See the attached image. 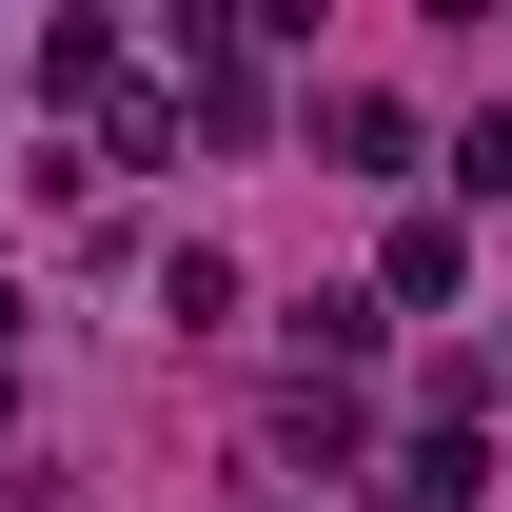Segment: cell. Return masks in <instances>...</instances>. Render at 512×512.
Wrapping results in <instances>:
<instances>
[{
	"instance_id": "cell-1",
	"label": "cell",
	"mask_w": 512,
	"mask_h": 512,
	"mask_svg": "<svg viewBox=\"0 0 512 512\" xmlns=\"http://www.w3.org/2000/svg\"><path fill=\"white\" fill-rule=\"evenodd\" d=\"M375 296H394V316H453V296H473V237H453V217H394Z\"/></svg>"
},
{
	"instance_id": "cell-2",
	"label": "cell",
	"mask_w": 512,
	"mask_h": 512,
	"mask_svg": "<svg viewBox=\"0 0 512 512\" xmlns=\"http://www.w3.org/2000/svg\"><path fill=\"white\" fill-rule=\"evenodd\" d=\"M40 99H119V20H40Z\"/></svg>"
},
{
	"instance_id": "cell-3",
	"label": "cell",
	"mask_w": 512,
	"mask_h": 512,
	"mask_svg": "<svg viewBox=\"0 0 512 512\" xmlns=\"http://www.w3.org/2000/svg\"><path fill=\"white\" fill-rule=\"evenodd\" d=\"M158 316H178V335H217V316H237V256H217V237H178V256H158Z\"/></svg>"
},
{
	"instance_id": "cell-4",
	"label": "cell",
	"mask_w": 512,
	"mask_h": 512,
	"mask_svg": "<svg viewBox=\"0 0 512 512\" xmlns=\"http://www.w3.org/2000/svg\"><path fill=\"white\" fill-rule=\"evenodd\" d=\"M453 178H473V197H512V119H473V138H453Z\"/></svg>"
}]
</instances>
